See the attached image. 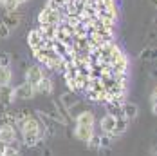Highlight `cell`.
<instances>
[{
	"mask_svg": "<svg viewBox=\"0 0 157 156\" xmlns=\"http://www.w3.org/2000/svg\"><path fill=\"white\" fill-rule=\"evenodd\" d=\"M34 58L42 64V65H45V67L52 69V71H60V73L65 71V65H67V60L62 58L58 53H54V49L51 46L36 51V53H34Z\"/></svg>",
	"mask_w": 157,
	"mask_h": 156,
	"instance_id": "1",
	"label": "cell"
},
{
	"mask_svg": "<svg viewBox=\"0 0 157 156\" xmlns=\"http://www.w3.org/2000/svg\"><path fill=\"white\" fill-rule=\"evenodd\" d=\"M60 104L63 105L65 113H67L71 118H74L79 113L78 109H81V100L76 96V93H63L62 96H60Z\"/></svg>",
	"mask_w": 157,
	"mask_h": 156,
	"instance_id": "2",
	"label": "cell"
},
{
	"mask_svg": "<svg viewBox=\"0 0 157 156\" xmlns=\"http://www.w3.org/2000/svg\"><path fill=\"white\" fill-rule=\"evenodd\" d=\"M60 22H62L60 9H54V7H49V6H45L38 15V24L40 26H58Z\"/></svg>",
	"mask_w": 157,
	"mask_h": 156,
	"instance_id": "3",
	"label": "cell"
},
{
	"mask_svg": "<svg viewBox=\"0 0 157 156\" xmlns=\"http://www.w3.org/2000/svg\"><path fill=\"white\" fill-rule=\"evenodd\" d=\"M27 44H29L33 55H34L36 51H40V49L47 47L51 42H47V40L40 35V31H38V29H33V31H29V35H27Z\"/></svg>",
	"mask_w": 157,
	"mask_h": 156,
	"instance_id": "4",
	"label": "cell"
},
{
	"mask_svg": "<svg viewBox=\"0 0 157 156\" xmlns=\"http://www.w3.org/2000/svg\"><path fill=\"white\" fill-rule=\"evenodd\" d=\"M44 76H45V75H44V71H42L40 65H29L27 71H25V82L31 84L33 87H36L38 82H40Z\"/></svg>",
	"mask_w": 157,
	"mask_h": 156,
	"instance_id": "5",
	"label": "cell"
},
{
	"mask_svg": "<svg viewBox=\"0 0 157 156\" xmlns=\"http://www.w3.org/2000/svg\"><path fill=\"white\" fill-rule=\"evenodd\" d=\"M34 87H33L31 84H27V82H24V84H20V85H16L15 87V98H20V100H31L34 98Z\"/></svg>",
	"mask_w": 157,
	"mask_h": 156,
	"instance_id": "6",
	"label": "cell"
},
{
	"mask_svg": "<svg viewBox=\"0 0 157 156\" xmlns=\"http://www.w3.org/2000/svg\"><path fill=\"white\" fill-rule=\"evenodd\" d=\"M16 140L15 125H0V142L4 145H11Z\"/></svg>",
	"mask_w": 157,
	"mask_h": 156,
	"instance_id": "7",
	"label": "cell"
},
{
	"mask_svg": "<svg viewBox=\"0 0 157 156\" xmlns=\"http://www.w3.org/2000/svg\"><path fill=\"white\" fill-rule=\"evenodd\" d=\"M74 120H76V125H89V127H94V124H96L94 113L89 111V109L79 111L78 114L74 116Z\"/></svg>",
	"mask_w": 157,
	"mask_h": 156,
	"instance_id": "8",
	"label": "cell"
},
{
	"mask_svg": "<svg viewBox=\"0 0 157 156\" xmlns=\"http://www.w3.org/2000/svg\"><path fill=\"white\" fill-rule=\"evenodd\" d=\"M15 87L11 85H0V105H11L15 102Z\"/></svg>",
	"mask_w": 157,
	"mask_h": 156,
	"instance_id": "9",
	"label": "cell"
},
{
	"mask_svg": "<svg viewBox=\"0 0 157 156\" xmlns=\"http://www.w3.org/2000/svg\"><path fill=\"white\" fill-rule=\"evenodd\" d=\"M121 113H123V116H125L126 120H134V118H137V114H139V105L134 104V102L123 100V104H121Z\"/></svg>",
	"mask_w": 157,
	"mask_h": 156,
	"instance_id": "10",
	"label": "cell"
},
{
	"mask_svg": "<svg viewBox=\"0 0 157 156\" xmlns=\"http://www.w3.org/2000/svg\"><path fill=\"white\" fill-rule=\"evenodd\" d=\"M74 136H76L79 142H85V143H87V142L94 136V127H89V125H76Z\"/></svg>",
	"mask_w": 157,
	"mask_h": 156,
	"instance_id": "11",
	"label": "cell"
},
{
	"mask_svg": "<svg viewBox=\"0 0 157 156\" xmlns=\"http://www.w3.org/2000/svg\"><path fill=\"white\" fill-rule=\"evenodd\" d=\"M34 91L40 94H44V96H51L52 91H54V84H52V80L51 78H42L40 82H38V85L34 87Z\"/></svg>",
	"mask_w": 157,
	"mask_h": 156,
	"instance_id": "12",
	"label": "cell"
},
{
	"mask_svg": "<svg viewBox=\"0 0 157 156\" xmlns=\"http://www.w3.org/2000/svg\"><path fill=\"white\" fill-rule=\"evenodd\" d=\"M2 22L9 27V29H15L20 26V22H22V15L18 13V11H13V13H6L4 18H2Z\"/></svg>",
	"mask_w": 157,
	"mask_h": 156,
	"instance_id": "13",
	"label": "cell"
},
{
	"mask_svg": "<svg viewBox=\"0 0 157 156\" xmlns=\"http://www.w3.org/2000/svg\"><path fill=\"white\" fill-rule=\"evenodd\" d=\"M128 125H130V120H126L125 116H119L116 118V125H114V131H112V136H121L128 131Z\"/></svg>",
	"mask_w": 157,
	"mask_h": 156,
	"instance_id": "14",
	"label": "cell"
},
{
	"mask_svg": "<svg viewBox=\"0 0 157 156\" xmlns=\"http://www.w3.org/2000/svg\"><path fill=\"white\" fill-rule=\"evenodd\" d=\"M114 125H116V116H112V114H105V116L99 120V127H101V131L107 133V134H112Z\"/></svg>",
	"mask_w": 157,
	"mask_h": 156,
	"instance_id": "15",
	"label": "cell"
},
{
	"mask_svg": "<svg viewBox=\"0 0 157 156\" xmlns=\"http://www.w3.org/2000/svg\"><path fill=\"white\" fill-rule=\"evenodd\" d=\"M38 31H40V35H42L47 42L56 40V26H40Z\"/></svg>",
	"mask_w": 157,
	"mask_h": 156,
	"instance_id": "16",
	"label": "cell"
},
{
	"mask_svg": "<svg viewBox=\"0 0 157 156\" xmlns=\"http://www.w3.org/2000/svg\"><path fill=\"white\" fill-rule=\"evenodd\" d=\"M13 80V73L9 67H0V85H9Z\"/></svg>",
	"mask_w": 157,
	"mask_h": 156,
	"instance_id": "17",
	"label": "cell"
},
{
	"mask_svg": "<svg viewBox=\"0 0 157 156\" xmlns=\"http://www.w3.org/2000/svg\"><path fill=\"white\" fill-rule=\"evenodd\" d=\"M15 113H9V111H4L0 113V125H15Z\"/></svg>",
	"mask_w": 157,
	"mask_h": 156,
	"instance_id": "18",
	"label": "cell"
},
{
	"mask_svg": "<svg viewBox=\"0 0 157 156\" xmlns=\"http://www.w3.org/2000/svg\"><path fill=\"white\" fill-rule=\"evenodd\" d=\"M139 58L141 60H154L155 58V47H144L141 53H139Z\"/></svg>",
	"mask_w": 157,
	"mask_h": 156,
	"instance_id": "19",
	"label": "cell"
},
{
	"mask_svg": "<svg viewBox=\"0 0 157 156\" xmlns=\"http://www.w3.org/2000/svg\"><path fill=\"white\" fill-rule=\"evenodd\" d=\"M112 134H107V133H103L101 136L98 134V140H99V149H107V147H110L112 145Z\"/></svg>",
	"mask_w": 157,
	"mask_h": 156,
	"instance_id": "20",
	"label": "cell"
},
{
	"mask_svg": "<svg viewBox=\"0 0 157 156\" xmlns=\"http://www.w3.org/2000/svg\"><path fill=\"white\" fill-rule=\"evenodd\" d=\"M0 6L6 9V13H13V11H18V4L16 0H2Z\"/></svg>",
	"mask_w": 157,
	"mask_h": 156,
	"instance_id": "21",
	"label": "cell"
},
{
	"mask_svg": "<svg viewBox=\"0 0 157 156\" xmlns=\"http://www.w3.org/2000/svg\"><path fill=\"white\" fill-rule=\"evenodd\" d=\"M9 65H11V56L6 51H2L0 53V67H9Z\"/></svg>",
	"mask_w": 157,
	"mask_h": 156,
	"instance_id": "22",
	"label": "cell"
},
{
	"mask_svg": "<svg viewBox=\"0 0 157 156\" xmlns=\"http://www.w3.org/2000/svg\"><path fill=\"white\" fill-rule=\"evenodd\" d=\"M2 156H20V151H18L16 147H13V145H6Z\"/></svg>",
	"mask_w": 157,
	"mask_h": 156,
	"instance_id": "23",
	"label": "cell"
},
{
	"mask_svg": "<svg viewBox=\"0 0 157 156\" xmlns=\"http://www.w3.org/2000/svg\"><path fill=\"white\" fill-rule=\"evenodd\" d=\"M9 35H11V29L4 24V22H0V40H4V38H9Z\"/></svg>",
	"mask_w": 157,
	"mask_h": 156,
	"instance_id": "24",
	"label": "cell"
},
{
	"mask_svg": "<svg viewBox=\"0 0 157 156\" xmlns=\"http://www.w3.org/2000/svg\"><path fill=\"white\" fill-rule=\"evenodd\" d=\"M155 98H157V91H155V89H154V91L150 93V109H152V114H155V113H157Z\"/></svg>",
	"mask_w": 157,
	"mask_h": 156,
	"instance_id": "25",
	"label": "cell"
},
{
	"mask_svg": "<svg viewBox=\"0 0 157 156\" xmlns=\"http://www.w3.org/2000/svg\"><path fill=\"white\" fill-rule=\"evenodd\" d=\"M4 149H6V145H4V143L0 142V156H2V153H4Z\"/></svg>",
	"mask_w": 157,
	"mask_h": 156,
	"instance_id": "26",
	"label": "cell"
},
{
	"mask_svg": "<svg viewBox=\"0 0 157 156\" xmlns=\"http://www.w3.org/2000/svg\"><path fill=\"white\" fill-rule=\"evenodd\" d=\"M44 156H51V151H49V149H45V151H44Z\"/></svg>",
	"mask_w": 157,
	"mask_h": 156,
	"instance_id": "27",
	"label": "cell"
},
{
	"mask_svg": "<svg viewBox=\"0 0 157 156\" xmlns=\"http://www.w3.org/2000/svg\"><path fill=\"white\" fill-rule=\"evenodd\" d=\"M25 2H27V0H16V4H18V6H20V4H25Z\"/></svg>",
	"mask_w": 157,
	"mask_h": 156,
	"instance_id": "28",
	"label": "cell"
},
{
	"mask_svg": "<svg viewBox=\"0 0 157 156\" xmlns=\"http://www.w3.org/2000/svg\"><path fill=\"white\" fill-rule=\"evenodd\" d=\"M0 2H2V0H0Z\"/></svg>",
	"mask_w": 157,
	"mask_h": 156,
	"instance_id": "29",
	"label": "cell"
}]
</instances>
